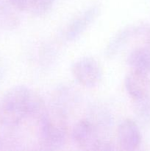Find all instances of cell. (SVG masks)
Listing matches in <instances>:
<instances>
[{"label": "cell", "mask_w": 150, "mask_h": 151, "mask_svg": "<svg viewBox=\"0 0 150 151\" xmlns=\"http://www.w3.org/2000/svg\"><path fill=\"white\" fill-rule=\"evenodd\" d=\"M38 118L41 145L49 150H57L63 147L67 137V128L63 115L45 111Z\"/></svg>", "instance_id": "cell-2"}, {"label": "cell", "mask_w": 150, "mask_h": 151, "mask_svg": "<svg viewBox=\"0 0 150 151\" xmlns=\"http://www.w3.org/2000/svg\"><path fill=\"white\" fill-rule=\"evenodd\" d=\"M18 19L10 6L0 1V28L12 29L17 26Z\"/></svg>", "instance_id": "cell-11"}, {"label": "cell", "mask_w": 150, "mask_h": 151, "mask_svg": "<svg viewBox=\"0 0 150 151\" xmlns=\"http://www.w3.org/2000/svg\"><path fill=\"white\" fill-rule=\"evenodd\" d=\"M44 111L42 100L32 90L25 86H15L0 100V123L13 128L29 116L39 117Z\"/></svg>", "instance_id": "cell-1"}, {"label": "cell", "mask_w": 150, "mask_h": 151, "mask_svg": "<svg viewBox=\"0 0 150 151\" xmlns=\"http://www.w3.org/2000/svg\"><path fill=\"white\" fill-rule=\"evenodd\" d=\"M134 113L143 123H150V96L134 100Z\"/></svg>", "instance_id": "cell-10"}, {"label": "cell", "mask_w": 150, "mask_h": 151, "mask_svg": "<svg viewBox=\"0 0 150 151\" xmlns=\"http://www.w3.org/2000/svg\"><path fill=\"white\" fill-rule=\"evenodd\" d=\"M118 139L122 150H136L142 139L141 131L136 122L131 119L122 121L118 127Z\"/></svg>", "instance_id": "cell-7"}, {"label": "cell", "mask_w": 150, "mask_h": 151, "mask_svg": "<svg viewBox=\"0 0 150 151\" xmlns=\"http://www.w3.org/2000/svg\"><path fill=\"white\" fill-rule=\"evenodd\" d=\"M135 36L144 37L147 42L150 43V26L141 24L121 29L110 39L104 50V55L107 58L113 57Z\"/></svg>", "instance_id": "cell-4"}, {"label": "cell", "mask_w": 150, "mask_h": 151, "mask_svg": "<svg viewBox=\"0 0 150 151\" xmlns=\"http://www.w3.org/2000/svg\"><path fill=\"white\" fill-rule=\"evenodd\" d=\"M124 87L133 100L150 96V80L147 74L132 70L125 77Z\"/></svg>", "instance_id": "cell-8"}, {"label": "cell", "mask_w": 150, "mask_h": 151, "mask_svg": "<svg viewBox=\"0 0 150 151\" xmlns=\"http://www.w3.org/2000/svg\"><path fill=\"white\" fill-rule=\"evenodd\" d=\"M54 0H28L27 10L35 16H44L51 9Z\"/></svg>", "instance_id": "cell-12"}, {"label": "cell", "mask_w": 150, "mask_h": 151, "mask_svg": "<svg viewBox=\"0 0 150 151\" xmlns=\"http://www.w3.org/2000/svg\"><path fill=\"white\" fill-rule=\"evenodd\" d=\"M8 4L14 9L20 11L27 10L28 0H7Z\"/></svg>", "instance_id": "cell-13"}, {"label": "cell", "mask_w": 150, "mask_h": 151, "mask_svg": "<svg viewBox=\"0 0 150 151\" xmlns=\"http://www.w3.org/2000/svg\"><path fill=\"white\" fill-rule=\"evenodd\" d=\"M127 63L132 70L150 73V46L134 49L128 55Z\"/></svg>", "instance_id": "cell-9"}, {"label": "cell", "mask_w": 150, "mask_h": 151, "mask_svg": "<svg viewBox=\"0 0 150 151\" xmlns=\"http://www.w3.org/2000/svg\"><path fill=\"white\" fill-rule=\"evenodd\" d=\"M71 73L76 82L85 88L96 86L102 79V70L95 58L82 57L71 66Z\"/></svg>", "instance_id": "cell-3"}, {"label": "cell", "mask_w": 150, "mask_h": 151, "mask_svg": "<svg viewBox=\"0 0 150 151\" xmlns=\"http://www.w3.org/2000/svg\"><path fill=\"white\" fill-rule=\"evenodd\" d=\"M99 14V8L97 6H92L74 18L66 29V39L68 41H72L79 38L94 22Z\"/></svg>", "instance_id": "cell-6"}, {"label": "cell", "mask_w": 150, "mask_h": 151, "mask_svg": "<svg viewBox=\"0 0 150 151\" xmlns=\"http://www.w3.org/2000/svg\"><path fill=\"white\" fill-rule=\"evenodd\" d=\"M71 138L74 144L83 150H98L101 139L99 130L91 119H81L74 126Z\"/></svg>", "instance_id": "cell-5"}, {"label": "cell", "mask_w": 150, "mask_h": 151, "mask_svg": "<svg viewBox=\"0 0 150 151\" xmlns=\"http://www.w3.org/2000/svg\"><path fill=\"white\" fill-rule=\"evenodd\" d=\"M1 141H0V148H1Z\"/></svg>", "instance_id": "cell-14"}]
</instances>
